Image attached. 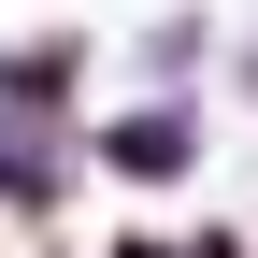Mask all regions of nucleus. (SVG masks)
<instances>
[{
  "label": "nucleus",
  "mask_w": 258,
  "mask_h": 258,
  "mask_svg": "<svg viewBox=\"0 0 258 258\" xmlns=\"http://www.w3.org/2000/svg\"><path fill=\"white\" fill-rule=\"evenodd\" d=\"M101 158H115V172H144V186H172L186 158H201V129H186V115H115Z\"/></svg>",
  "instance_id": "nucleus-1"
}]
</instances>
